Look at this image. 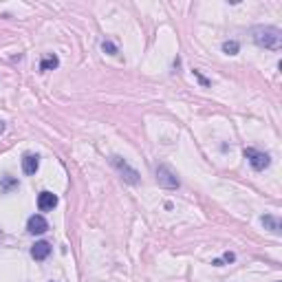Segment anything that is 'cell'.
I'll use <instances>...</instances> for the list:
<instances>
[{"label": "cell", "instance_id": "6da1fadb", "mask_svg": "<svg viewBox=\"0 0 282 282\" xmlns=\"http://www.w3.org/2000/svg\"><path fill=\"white\" fill-rule=\"evenodd\" d=\"M252 33H254V42H256L258 46H265V49H271V51L280 49L282 31L278 26H256Z\"/></svg>", "mask_w": 282, "mask_h": 282}, {"label": "cell", "instance_id": "7a4b0ae2", "mask_svg": "<svg viewBox=\"0 0 282 282\" xmlns=\"http://www.w3.org/2000/svg\"><path fill=\"white\" fill-rule=\"evenodd\" d=\"M110 163H113V168H117V172L121 174V179H124L126 183H130V185L139 183V172H137V170H132L121 157H110Z\"/></svg>", "mask_w": 282, "mask_h": 282}, {"label": "cell", "instance_id": "3957f363", "mask_svg": "<svg viewBox=\"0 0 282 282\" xmlns=\"http://www.w3.org/2000/svg\"><path fill=\"white\" fill-rule=\"evenodd\" d=\"M245 159H247L249 166H252L254 170H258V172L271 166L269 154L267 152H258V150H254V148H245Z\"/></svg>", "mask_w": 282, "mask_h": 282}, {"label": "cell", "instance_id": "277c9868", "mask_svg": "<svg viewBox=\"0 0 282 282\" xmlns=\"http://www.w3.org/2000/svg\"><path fill=\"white\" fill-rule=\"evenodd\" d=\"M157 181H159L161 188H168V190L179 188V179H177V174L172 172V168L170 166H159L157 168Z\"/></svg>", "mask_w": 282, "mask_h": 282}, {"label": "cell", "instance_id": "5b68a950", "mask_svg": "<svg viewBox=\"0 0 282 282\" xmlns=\"http://www.w3.org/2000/svg\"><path fill=\"white\" fill-rule=\"evenodd\" d=\"M46 230H49V223H46L44 216L33 214L29 221H26V232L29 234H44Z\"/></svg>", "mask_w": 282, "mask_h": 282}, {"label": "cell", "instance_id": "8992f818", "mask_svg": "<svg viewBox=\"0 0 282 282\" xmlns=\"http://www.w3.org/2000/svg\"><path fill=\"white\" fill-rule=\"evenodd\" d=\"M55 205H57V196L53 192H46L44 190V192L38 194V210L40 212H51Z\"/></svg>", "mask_w": 282, "mask_h": 282}, {"label": "cell", "instance_id": "52a82bcc", "mask_svg": "<svg viewBox=\"0 0 282 282\" xmlns=\"http://www.w3.org/2000/svg\"><path fill=\"white\" fill-rule=\"evenodd\" d=\"M38 168H40V157L38 154L26 152L22 157V172L24 174H35L38 172Z\"/></svg>", "mask_w": 282, "mask_h": 282}, {"label": "cell", "instance_id": "ba28073f", "mask_svg": "<svg viewBox=\"0 0 282 282\" xmlns=\"http://www.w3.org/2000/svg\"><path fill=\"white\" fill-rule=\"evenodd\" d=\"M49 254H51V245L46 241H40L31 247V256H33V260H46Z\"/></svg>", "mask_w": 282, "mask_h": 282}, {"label": "cell", "instance_id": "9c48e42d", "mask_svg": "<svg viewBox=\"0 0 282 282\" xmlns=\"http://www.w3.org/2000/svg\"><path fill=\"white\" fill-rule=\"evenodd\" d=\"M263 225L267 227V230H271L274 234H280V230H282V223H280V218H278V216H271V214L263 216Z\"/></svg>", "mask_w": 282, "mask_h": 282}, {"label": "cell", "instance_id": "30bf717a", "mask_svg": "<svg viewBox=\"0 0 282 282\" xmlns=\"http://www.w3.org/2000/svg\"><path fill=\"white\" fill-rule=\"evenodd\" d=\"M57 64H60V60H57L55 55H49V57H44V60L40 62V71L46 73V71H51V68H57Z\"/></svg>", "mask_w": 282, "mask_h": 282}, {"label": "cell", "instance_id": "8fae6325", "mask_svg": "<svg viewBox=\"0 0 282 282\" xmlns=\"http://www.w3.org/2000/svg\"><path fill=\"white\" fill-rule=\"evenodd\" d=\"M238 49H241V44H238L236 40H227V42H223V51H225L227 55H236Z\"/></svg>", "mask_w": 282, "mask_h": 282}, {"label": "cell", "instance_id": "7c38bea8", "mask_svg": "<svg viewBox=\"0 0 282 282\" xmlns=\"http://www.w3.org/2000/svg\"><path fill=\"white\" fill-rule=\"evenodd\" d=\"M102 49L108 51L110 55H119V46H117L115 42H110V40H104V42H102Z\"/></svg>", "mask_w": 282, "mask_h": 282}, {"label": "cell", "instance_id": "4fadbf2b", "mask_svg": "<svg viewBox=\"0 0 282 282\" xmlns=\"http://www.w3.org/2000/svg\"><path fill=\"white\" fill-rule=\"evenodd\" d=\"M15 185H18V183H15L13 179H9V177L2 179V190H11V188H15Z\"/></svg>", "mask_w": 282, "mask_h": 282}, {"label": "cell", "instance_id": "5bb4252c", "mask_svg": "<svg viewBox=\"0 0 282 282\" xmlns=\"http://www.w3.org/2000/svg\"><path fill=\"white\" fill-rule=\"evenodd\" d=\"M223 260H227V263H234V260H236V256H234L232 252H225V254H223Z\"/></svg>", "mask_w": 282, "mask_h": 282}, {"label": "cell", "instance_id": "9a60e30c", "mask_svg": "<svg viewBox=\"0 0 282 282\" xmlns=\"http://www.w3.org/2000/svg\"><path fill=\"white\" fill-rule=\"evenodd\" d=\"M2 130H4V121L0 119V132H2Z\"/></svg>", "mask_w": 282, "mask_h": 282}]
</instances>
